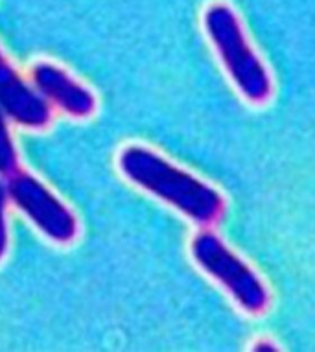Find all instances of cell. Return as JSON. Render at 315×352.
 I'll use <instances>...</instances> for the list:
<instances>
[{
  "instance_id": "obj_3",
  "label": "cell",
  "mask_w": 315,
  "mask_h": 352,
  "mask_svg": "<svg viewBox=\"0 0 315 352\" xmlns=\"http://www.w3.org/2000/svg\"><path fill=\"white\" fill-rule=\"evenodd\" d=\"M192 258L203 273L216 280L247 316H262L270 310L271 294L258 275L214 231H199L190 243Z\"/></svg>"
},
{
  "instance_id": "obj_5",
  "label": "cell",
  "mask_w": 315,
  "mask_h": 352,
  "mask_svg": "<svg viewBox=\"0 0 315 352\" xmlns=\"http://www.w3.org/2000/svg\"><path fill=\"white\" fill-rule=\"evenodd\" d=\"M0 109L8 120L28 129L50 124V104L6 61L0 65Z\"/></svg>"
},
{
  "instance_id": "obj_4",
  "label": "cell",
  "mask_w": 315,
  "mask_h": 352,
  "mask_svg": "<svg viewBox=\"0 0 315 352\" xmlns=\"http://www.w3.org/2000/svg\"><path fill=\"white\" fill-rule=\"evenodd\" d=\"M8 196L15 207L56 243H70L78 236V219L54 192L28 172L8 175Z\"/></svg>"
},
{
  "instance_id": "obj_6",
  "label": "cell",
  "mask_w": 315,
  "mask_h": 352,
  "mask_svg": "<svg viewBox=\"0 0 315 352\" xmlns=\"http://www.w3.org/2000/svg\"><path fill=\"white\" fill-rule=\"evenodd\" d=\"M32 83L48 104L74 118H87L96 109L94 94L61 67L41 61L32 67Z\"/></svg>"
},
{
  "instance_id": "obj_10",
  "label": "cell",
  "mask_w": 315,
  "mask_h": 352,
  "mask_svg": "<svg viewBox=\"0 0 315 352\" xmlns=\"http://www.w3.org/2000/svg\"><path fill=\"white\" fill-rule=\"evenodd\" d=\"M4 61H6V59H4V56H2V52H0V65L4 63Z\"/></svg>"
},
{
  "instance_id": "obj_9",
  "label": "cell",
  "mask_w": 315,
  "mask_h": 352,
  "mask_svg": "<svg viewBox=\"0 0 315 352\" xmlns=\"http://www.w3.org/2000/svg\"><path fill=\"white\" fill-rule=\"evenodd\" d=\"M252 351L273 352V351H279V346H276L271 340H257V343L252 345Z\"/></svg>"
},
{
  "instance_id": "obj_8",
  "label": "cell",
  "mask_w": 315,
  "mask_h": 352,
  "mask_svg": "<svg viewBox=\"0 0 315 352\" xmlns=\"http://www.w3.org/2000/svg\"><path fill=\"white\" fill-rule=\"evenodd\" d=\"M8 188L6 183L0 181V260L6 256L8 243H10V236H8V223H6V207H8Z\"/></svg>"
},
{
  "instance_id": "obj_1",
  "label": "cell",
  "mask_w": 315,
  "mask_h": 352,
  "mask_svg": "<svg viewBox=\"0 0 315 352\" xmlns=\"http://www.w3.org/2000/svg\"><path fill=\"white\" fill-rule=\"evenodd\" d=\"M118 168L129 183L199 227H213L225 216V199L218 188L186 172L146 146H127L118 157Z\"/></svg>"
},
{
  "instance_id": "obj_7",
  "label": "cell",
  "mask_w": 315,
  "mask_h": 352,
  "mask_svg": "<svg viewBox=\"0 0 315 352\" xmlns=\"http://www.w3.org/2000/svg\"><path fill=\"white\" fill-rule=\"evenodd\" d=\"M19 170V155L8 127L6 115L0 109V175H12Z\"/></svg>"
},
{
  "instance_id": "obj_2",
  "label": "cell",
  "mask_w": 315,
  "mask_h": 352,
  "mask_svg": "<svg viewBox=\"0 0 315 352\" xmlns=\"http://www.w3.org/2000/svg\"><path fill=\"white\" fill-rule=\"evenodd\" d=\"M203 30L214 52L241 98L262 105L273 96V78L264 59L258 56L247 37L243 23L235 8L214 0L203 12Z\"/></svg>"
}]
</instances>
